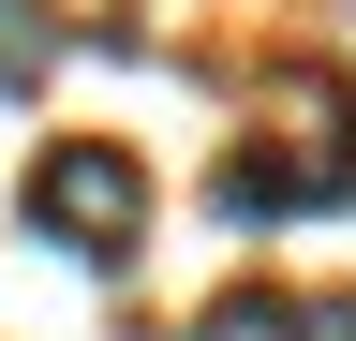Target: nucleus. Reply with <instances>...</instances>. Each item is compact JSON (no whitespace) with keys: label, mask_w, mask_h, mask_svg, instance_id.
Wrapping results in <instances>:
<instances>
[{"label":"nucleus","mask_w":356,"mask_h":341,"mask_svg":"<svg viewBox=\"0 0 356 341\" xmlns=\"http://www.w3.org/2000/svg\"><path fill=\"white\" fill-rule=\"evenodd\" d=\"M15 208H30V238L74 252V267H134V238H149V178H134V149H104V134H60Z\"/></svg>","instance_id":"1"},{"label":"nucleus","mask_w":356,"mask_h":341,"mask_svg":"<svg viewBox=\"0 0 356 341\" xmlns=\"http://www.w3.org/2000/svg\"><path fill=\"white\" fill-rule=\"evenodd\" d=\"M193 341H312V326H297L282 282H238V297H208V312H193Z\"/></svg>","instance_id":"2"},{"label":"nucleus","mask_w":356,"mask_h":341,"mask_svg":"<svg viewBox=\"0 0 356 341\" xmlns=\"http://www.w3.org/2000/svg\"><path fill=\"white\" fill-rule=\"evenodd\" d=\"M44 60H60V15L44 0H0V90H30Z\"/></svg>","instance_id":"3"}]
</instances>
